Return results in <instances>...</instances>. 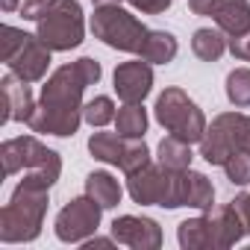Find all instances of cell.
<instances>
[{
	"instance_id": "cell-27",
	"label": "cell",
	"mask_w": 250,
	"mask_h": 250,
	"mask_svg": "<svg viewBox=\"0 0 250 250\" xmlns=\"http://www.w3.org/2000/svg\"><path fill=\"white\" fill-rule=\"evenodd\" d=\"M229 50H232L235 59L250 62V30L241 33V36H229Z\"/></svg>"
},
{
	"instance_id": "cell-28",
	"label": "cell",
	"mask_w": 250,
	"mask_h": 250,
	"mask_svg": "<svg viewBox=\"0 0 250 250\" xmlns=\"http://www.w3.org/2000/svg\"><path fill=\"white\" fill-rule=\"evenodd\" d=\"M127 3L139 12H147V15H159L171 6V0H127Z\"/></svg>"
},
{
	"instance_id": "cell-8",
	"label": "cell",
	"mask_w": 250,
	"mask_h": 250,
	"mask_svg": "<svg viewBox=\"0 0 250 250\" xmlns=\"http://www.w3.org/2000/svg\"><path fill=\"white\" fill-rule=\"evenodd\" d=\"M39 30L36 36L50 47V50H74L83 44V36H85V24H83V6L77 0H59V3L42 15L39 21Z\"/></svg>"
},
{
	"instance_id": "cell-10",
	"label": "cell",
	"mask_w": 250,
	"mask_h": 250,
	"mask_svg": "<svg viewBox=\"0 0 250 250\" xmlns=\"http://www.w3.org/2000/svg\"><path fill=\"white\" fill-rule=\"evenodd\" d=\"M100 215H103V206L83 194V197H74L71 203H65L56 215V238L65 241V244H83L85 238H91L100 227Z\"/></svg>"
},
{
	"instance_id": "cell-13",
	"label": "cell",
	"mask_w": 250,
	"mask_h": 250,
	"mask_svg": "<svg viewBox=\"0 0 250 250\" xmlns=\"http://www.w3.org/2000/svg\"><path fill=\"white\" fill-rule=\"evenodd\" d=\"M115 94L124 100V103H142L150 88H153V68L150 62L145 59H136V62H121L115 68Z\"/></svg>"
},
{
	"instance_id": "cell-29",
	"label": "cell",
	"mask_w": 250,
	"mask_h": 250,
	"mask_svg": "<svg viewBox=\"0 0 250 250\" xmlns=\"http://www.w3.org/2000/svg\"><path fill=\"white\" fill-rule=\"evenodd\" d=\"M232 206H235V212H238V218L244 224V232H250V194H238L232 200Z\"/></svg>"
},
{
	"instance_id": "cell-7",
	"label": "cell",
	"mask_w": 250,
	"mask_h": 250,
	"mask_svg": "<svg viewBox=\"0 0 250 250\" xmlns=\"http://www.w3.org/2000/svg\"><path fill=\"white\" fill-rule=\"evenodd\" d=\"M153 112H156V121L171 136H177V139H183L188 145L200 142L203 133H206V118H203L200 106L183 88H165L156 97Z\"/></svg>"
},
{
	"instance_id": "cell-12",
	"label": "cell",
	"mask_w": 250,
	"mask_h": 250,
	"mask_svg": "<svg viewBox=\"0 0 250 250\" xmlns=\"http://www.w3.org/2000/svg\"><path fill=\"white\" fill-rule=\"evenodd\" d=\"M112 238L133 250H159L162 247V229L153 218L121 215L112 221Z\"/></svg>"
},
{
	"instance_id": "cell-31",
	"label": "cell",
	"mask_w": 250,
	"mask_h": 250,
	"mask_svg": "<svg viewBox=\"0 0 250 250\" xmlns=\"http://www.w3.org/2000/svg\"><path fill=\"white\" fill-rule=\"evenodd\" d=\"M0 6H3V12H15L18 9V0H0Z\"/></svg>"
},
{
	"instance_id": "cell-15",
	"label": "cell",
	"mask_w": 250,
	"mask_h": 250,
	"mask_svg": "<svg viewBox=\"0 0 250 250\" xmlns=\"http://www.w3.org/2000/svg\"><path fill=\"white\" fill-rule=\"evenodd\" d=\"M177 238H180V247L183 250H221V241H218V229H215V221L212 215H200V218H188L180 224L177 229Z\"/></svg>"
},
{
	"instance_id": "cell-3",
	"label": "cell",
	"mask_w": 250,
	"mask_h": 250,
	"mask_svg": "<svg viewBox=\"0 0 250 250\" xmlns=\"http://www.w3.org/2000/svg\"><path fill=\"white\" fill-rule=\"evenodd\" d=\"M0 44H3V50H0V56H3L6 68L21 77L24 83H39L47 68H50V47L39 39V36H30L18 27H3V39H0Z\"/></svg>"
},
{
	"instance_id": "cell-5",
	"label": "cell",
	"mask_w": 250,
	"mask_h": 250,
	"mask_svg": "<svg viewBox=\"0 0 250 250\" xmlns=\"http://www.w3.org/2000/svg\"><path fill=\"white\" fill-rule=\"evenodd\" d=\"M0 159H3V174L12 177L18 171L27 174H42L50 183L59 180L62 174V159L56 150H50L47 145H42L33 136H18V139H6L0 145Z\"/></svg>"
},
{
	"instance_id": "cell-30",
	"label": "cell",
	"mask_w": 250,
	"mask_h": 250,
	"mask_svg": "<svg viewBox=\"0 0 250 250\" xmlns=\"http://www.w3.org/2000/svg\"><path fill=\"white\" fill-rule=\"evenodd\" d=\"M112 241H115V238H97V235H91V238L83 241V247H85V250H94V247H112Z\"/></svg>"
},
{
	"instance_id": "cell-32",
	"label": "cell",
	"mask_w": 250,
	"mask_h": 250,
	"mask_svg": "<svg viewBox=\"0 0 250 250\" xmlns=\"http://www.w3.org/2000/svg\"><path fill=\"white\" fill-rule=\"evenodd\" d=\"M97 6H112V3H118V0H94Z\"/></svg>"
},
{
	"instance_id": "cell-23",
	"label": "cell",
	"mask_w": 250,
	"mask_h": 250,
	"mask_svg": "<svg viewBox=\"0 0 250 250\" xmlns=\"http://www.w3.org/2000/svg\"><path fill=\"white\" fill-rule=\"evenodd\" d=\"M227 97L232 106H250V68H235L227 74Z\"/></svg>"
},
{
	"instance_id": "cell-14",
	"label": "cell",
	"mask_w": 250,
	"mask_h": 250,
	"mask_svg": "<svg viewBox=\"0 0 250 250\" xmlns=\"http://www.w3.org/2000/svg\"><path fill=\"white\" fill-rule=\"evenodd\" d=\"M0 94H3V118L0 121H30L36 103H33V91H30V83H24L21 77H15L12 71L0 80Z\"/></svg>"
},
{
	"instance_id": "cell-19",
	"label": "cell",
	"mask_w": 250,
	"mask_h": 250,
	"mask_svg": "<svg viewBox=\"0 0 250 250\" xmlns=\"http://www.w3.org/2000/svg\"><path fill=\"white\" fill-rule=\"evenodd\" d=\"M85 194L94 197L103 209H115V206L121 203L124 188H121V183H118L112 174H106V171H94V174L85 177Z\"/></svg>"
},
{
	"instance_id": "cell-16",
	"label": "cell",
	"mask_w": 250,
	"mask_h": 250,
	"mask_svg": "<svg viewBox=\"0 0 250 250\" xmlns=\"http://www.w3.org/2000/svg\"><path fill=\"white\" fill-rule=\"evenodd\" d=\"M180 206H194L209 212L215 206V186L200 171H180Z\"/></svg>"
},
{
	"instance_id": "cell-21",
	"label": "cell",
	"mask_w": 250,
	"mask_h": 250,
	"mask_svg": "<svg viewBox=\"0 0 250 250\" xmlns=\"http://www.w3.org/2000/svg\"><path fill=\"white\" fill-rule=\"evenodd\" d=\"M115 133L124 139H142L147 133V112L142 103H124L115 115Z\"/></svg>"
},
{
	"instance_id": "cell-11",
	"label": "cell",
	"mask_w": 250,
	"mask_h": 250,
	"mask_svg": "<svg viewBox=\"0 0 250 250\" xmlns=\"http://www.w3.org/2000/svg\"><path fill=\"white\" fill-rule=\"evenodd\" d=\"M194 15L215 18L227 36H241L250 30V3L247 0H188Z\"/></svg>"
},
{
	"instance_id": "cell-18",
	"label": "cell",
	"mask_w": 250,
	"mask_h": 250,
	"mask_svg": "<svg viewBox=\"0 0 250 250\" xmlns=\"http://www.w3.org/2000/svg\"><path fill=\"white\" fill-rule=\"evenodd\" d=\"M177 50H180V44H177V39H174L171 33H165V30H150L139 56H142L145 62H150V65H168V62H174Z\"/></svg>"
},
{
	"instance_id": "cell-2",
	"label": "cell",
	"mask_w": 250,
	"mask_h": 250,
	"mask_svg": "<svg viewBox=\"0 0 250 250\" xmlns=\"http://www.w3.org/2000/svg\"><path fill=\"white\" fill-rule=\"evenodd\" d=\"M50 186L53 183L42 174H27L18 183L9 203L0 209V241L3 244H21L39 238L50 203Z\"/></svg>"
},
{
	"instance_id": "cell-26",
	"label": "cell",
	"mask_w": 250,
	"mask_h": 250,
	"mask_svg": "<svg viewBox=\"0 0 250 250\" xmlns=\"http://www.w3.org/2000/svg\"><path fill=\"white\" fill-rule=\"evenodd\" d=\"M56 3H59V0H24V3H21V15H24L27 21H39V18L47 15Z\"/></svg>"
},
{
	"instance_id": "cell-4",
	"label": "cell",
	"mask_w": 250,
	"mask_h": 250,
	"mask_svg": "<svg viewBox=\"0 0 250 250\" xmlns=\"http://www.w3.org/2000/svg\"><path fill=\"white\" fill-rule=\"evenodd\" d=\"M241 150H250V115L241 112L218 115L200 139V156L209 165H224L229 156Z\"/></svg>"
},
{
	"instance_id": "cell-25",
	"label": "cell",
	"mask_w": 250,
	"mask_h": 250,
	"mask_svg": "<svg viewBox=\"0 0 250 250\" xmlns=\"http://www.w3.org/2000/svg\"><path fill=\"white\" fill-rule=\"evenodd\" d=\"M221 168H224V174L232 186H247L250 183V150H241V153L229 156Z\"/></svg>"
},
{
	"instance_id": "cell-17",
	"label": "cell",
	"mask_w": 250,
	"mask_h": 250,
	"mask_svg": "<svg viewBox=\"0 0 250 250\" xmlns=\"http://www.w3.org/2000/svg\"><path fill=\"white\" fill-rule=\"evenodd\" d=\"M130 142L133 139H124L118 133H91L88 139V153L100 162H109V165H118L124 162V156H127L130 150Z\"/></svg>"
},
{
	"instance_id": "cell-9",
	"label": "cell",
	"mask_w": 250,
	"mask_h": 250,
	"mask_svg": "<svg viewBox=\"0 0 250 250\" xmlns=\"http://www.w3.org/2000/svg\"><path fill=\"white\" fill-rule=\"evenodd\" d=\"M127 191L142 206H165L180 209V174L162 165H145L127 177Z\"/></svg>"
},
{
	"instance_id": "cell-24",
	"label": "cell",
	"mask_w": 250,
	"mask_h": 250,
	"mask_svg": "<svg viewBox=\"0 0 250 250\" xmlns=\"http://www.w3.org/2000/svg\"><path fill=\"white\" fill-rule=\"evenodd\" d=\"M115 115H118L115 112V103L106 94H100V97H94V100H88L83 106V118L91 124V127H106V124L115 121Z\"/></svg>"
},
{
	"instance_id": "cell-22",
	"label": "cell",
	"mask_w": 250,
	"mask_h": 250,
	"mask_svg": "<svg viewBox=\"0 0 250 250\" xmlns=\"http://www.w3.org/2000/svg\"><path fill=\"white\" fill-rule=\"evenodd\" d=\"M227 47H229V42L224 39V30H209V27H203V30H197L194 39H191V50H194V56L203 59V62H218Z\"/></svg>"
},
{
	"instance_id": "cell-20",
	"label": "cell",
	"mask_w": 250,
	"mask_h": 250,
	"mask_svg": "<svg viewBox=\"0 0 250 250\" xmlns=\"http://www.w3.org/2000/svg\"><path fill=\"white\" fill-rule=\"evenodd\" d=\"M156 153H159V165L168 168V171H174V174L191 168V145L183 142V139H177V136H165L159 142Z\"/></svg>"
},
{
	"instance_id": "cell-1",
	"label": "cell",
	"mask_w": 250,
	"mask_h": 250,
	"mask_svg": "<svg viewBox=\"0 0 250 250\" xmlns=\"http://www.w3.org/2000/svg\"><path fill=\"white\" fill-rule=\"evenodd\" d=\"M100 80V62L91 56H83L71 65H62L53 71V77L42 88V100L36 103L30 115V130L68 139L80 130L83 121V91Z\"/></svg>"
},
{
	"instance_id": "cell-6",
	"label": "cell",
	"mask_w": 250,
	"mask_h": 250,
	"mask_svg": "<svg viewBox=\"0 0 250 250\" xmlns=\"http://www.w3.org/2000/svg\"><path fill=\"white\" fill-rule=\"evenodd\" d=\"M91 33L94 39H100L103 44L115 47V50H124V53H142L145 47V39H147V27L130 15L127 9H121L118 3L112 6H97L94 15H91Z\"/></svg>"
}]
</instances>
